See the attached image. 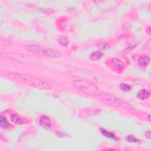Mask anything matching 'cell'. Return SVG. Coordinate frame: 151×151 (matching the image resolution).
I'll return each mask as SVG.
<instances>
[{"mask_svg":"<svg viewBox=\"0 0 151 151\" xmlns=\"http://www.w3.org/2000/svg\"><path fill=\"white\" fill-rule=\"evenodd\" d=\"M12 78L16 80L17 81H20L23 83H26L27 84L32 86L34 87H39L41 88H50V86L45 82H44L40 79L31 77L26 75L19 73L11 72L9 74Z\"/></svg>","mask_w":151,"mask_h":151,"instance_id":"1","label":"cell"},{"mask_svg":"<svg viewBox=\"0 0 151 151\" xmlns=\"http://www.w3.org/2000/svg\"><path fill=\"white\" fill-rule=\"evenodd\" d=\"M76 89L84 94L98 96L100 92L99 88L93 83L84 80H76L73 83Z\"/></svg>","mask_w":151,"mask_h":151,"instance_id":"2","label":"cell"},{"mask_svg":"<svg viewBox=\"0 0 151 151\" xmlns=\"http://www.w3.org/2000/svg\"><path fill=\"white\" fill-rule=\"evenodd\" d=\"M26 49L34 54L49 57L60 58L62 56L61 53L57 50L37 45L27 46Z\"/></svg>","mask_w":151,"mask_h":151,"instance_id":"3","label":"cell"},{"mask_svg":"<svg viewBox=\"0 0 151 151\" xmlns=\"http://www.w3.org/2000/svg\"><path fill=\"white\" fill-rule=\"evenodd\" d=\"M98 97L101 101L107 104L118 108H123L125 109L131 108V106L129 103L111 94L100 93L98 95Z\"/></svg>","mask_w":151,"mask_h":151,"instance_id":"4","label":"cell"},{"mask_svg":"<svg viewBox=\"0 0 151 151\" xmlns=\"http://www.w3.org/2000/svg\"><path fill=\"white\" fill-rule=\"evenodd\" d=\"M39 122L41 126L44 129H49L51 125V121L49 117L43 115L39 119Z\"/></svg>","mask_w":151,"mask_h":151,"instance_id":"5","label":"cell"},{"mask_svg":"<svg viewBox=\"0 0 151 151\" xmlns=\"http://www.w3.org/2000/svg\"><path fill=\"white\" fill-rule=\"evenodd\" d=\"M110 64L118 70H122L124 67V63L120 60L117 58H113L110 60Z\"/></svg>","mask_w":151,"mask_h":151,"instance_id":"6","label":"cell"},{"mask_svg":"<svg viewBox=\"0 0 151 151\" xmlns=\"http://www.w3.org/2000/svg\"><path fill=\"white\" fill-rule=\"evenodd\" d=\"M150 63V58L148 56H142L138 59V63L142 67H147Z\"/></svg>","mask_w":151,"mask_h":151,"instance_id":"7","label":"cell"},{"mask_svg":"<svg viewBox=\"0 0 151 151\" xmlns=\"http://www.w3.org/2000/svg\"><path fill=\"white\" fill-rule=\"evenodd\" d=\"M150 96L149 92L146 89H142L137 94L138 98L140 100H145Z\"/></svg>","mask_w":151,"mask_h":151,"instance_id":"8","label":"cell"},{"mask_svg":"<svg viewBox=\"0 0 151 151\" xmlns=\"http://www.w3.org/2000/svg\"><path fill=\"white\" fill-rule=\"evenodd\" d=\"M101 131V133H102V134L106 136V138H110V139H112L114 140H118L119 139L118 138V137L115 135L113 133L111 132H109V131H108V130H104V129H101L100 130Z\"/></svg>","mask_w":151,"mask_h":151,"instance_id":"9","label":"cell"},{"mask_svg":"<svg viewBox=\"0 0 151 151\" xmlns=\"http://www.w3.org/2000/svg\"><path fill=\"white\" fill-rule=\"evenodd\" d=\"M11 120L17 125H21L24 123L22 119L17 114H13L11 116Z\"/></svg>","mask_w":151,"mask_h":151,"instance_id":"10","label":"cell"},{"mask_svg":"<svg viewBox=\"0 0 151 151\" xmlns=\"http://www.w3.org/2000/svg\"><path fill=\"white\" fill-rule=\"evenodd\" d=\"M103 56V53L100 51H96L92 53L90 56V59L92 60H96L100 59Z\"/></svg>","mask_w":151,"mask_h":151,"instance_id":"11","label":"cell"},{"mask_svg":"<svg viewBox=\"0 0 151 151\" xmlns=\"http://www.w3.org/2000/svg\"><path fill=\"white\" fill-rule=\"evenodd\" d=\"M0 124H1V127L3 129H7L9 126V123L7 120V119L3 116V115H1V117H0Z\"/></svg>","mask_w":151,"mask_h":151,"instance_id":"12","label":"cell"},{"mask_svg":"<svg viewBox=\"0 0 151 151\" xmlns=\"http://www.w3.org/2000/svg\"><path fill=\"white\" fill-rule=\"evenodd\" d=\"M59 43L61 46H66L69 43V40L67 37L64 36V35H62L61 37H60L59 39Z\"/></svg>","mask_w":151,"mask_h":151,"instance_id":"13","label":"cell"},{"mask_svg":"<svg viewBox=\"0 0 151 151\" xmlns=\"http://www.w3.org/2000/svg\"><path fill=\"white\" fill-rule=\"evenodd\" d=\"M119 88L123 92H129L131 90V86L126 83H120L119 84Z\"/></svg>","mask_w":151,"mask_h":151,"instance_id":"14","label":"cell"},{"mask_svg":"<svg viewBox=\"0 0 151 151\" xmlns=\"http://www.w3.org/2000/svg\"><path fill=\"white\" fill-rule=\"evenodd\" d=\"M125 139L129 143H136L139 141V140L137 138H136L135 136L132 135H129L128 136H126L125 137Z\"/></svg>","mask_w":151,"mask_h":151,"instance_id":"15","label":"cell"},{"mask_svg":"<svg viewBox=\"0 0 151 151\" xmlns=\"http://www.w3.org/2000/svg\"><path fill=\"white\" fill-rule=\"evenodd\" d=\"M145 137L147 139H150V130H148L147 132H146L145 133Z\"/></svg>","mask_w":151,"mask_h":151,"instance_id":"16","label":"cell"},{"mask_svg":"<svg viewBox=\"0 0 151 151\" xmlns=\"http://www.w3.org/2000/svg\"><path fill=\"white\" fill-rule=\"evenodd\" d=\"M59 133L60 134V135L57 134V136H58L59 137H64V136H65L66 135V134H65V133L63 132H59Z\"/></svg>","mask_w":151,"mask_h":151,"instance_id":"17","label":"cell"}]
</instances>
